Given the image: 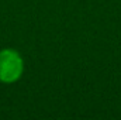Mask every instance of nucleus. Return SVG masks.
I'll return each instance as SVG.
<instances>
[{"label":"nucleus","instance_id":"obj_1","mask_svg":"<svg viewBox=\"0 0 121 120\" xmlns=\"http://www.w3.org/2000/svg\"><path fill=\"white\" fill-rule=\"evenodd\" d=\"M24 72V61L18 51L13 48H4L0 51V82L13 83L17 82Z\"/></svg>","mask_w":121,"mask_h":120}]
</instances>
